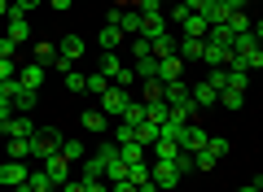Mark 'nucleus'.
I'll return each mask as SVG.
<instances>
[{"mask_svg":"<svg viewBox=\"0 0 263 192\" xmlns=\"http://www.w3.org/2000/svg\"><path fill=\"white\" fill-rule=\"evenodd\" d=\"M84 188L88 192H110V183H105V179H84Z\"/></svg>","mask_w":263,"mask_h":192,"instance_id":"obj_44","label":"nucleus"},{"mask_svg":"<svg viewBox=\"0 0 263 192\" xmlns=\"http://www.w3.org/2000/svg\"><path fill=\"white\" fill-rule=\"evenodd\" d=\"M9 157H13V162H31V148H27V140H9Z\"/></svg>","mask_w":263,"mask_h":192,"instance_id":"obj_38","label":"nucleus"},{"mask_svg":"<svg viewBox=\"0 0 263 192\" xmlns=\"http://www.w3.org/2000/svg\"><path fill=\"white\" fill-rule=\"evenodd\" d=\"M224 5H228V9H233V13H241L246 5H250V0H224Z\"/></svg>","mask_w":263,"mask_h":192,"instance_id":"obj_51","label":"nucleus"},{"mask_svg":"<svg viewBox=\"0 0 263 192\" xmlns=\"http://www.w3.org/2000/svg\"><path fill=\"white\" fill-rule=\"evenodd\" d=\"M176 27L184 31L189 39H202V35H206V18H202V13H184V18H180Z\"/></svg>","mask_w":263,"mask_h":192,"instance_id":"obj_16","label":"nucleus"},{"mask_svg":"<svg viewBox=\"0 0 263 192\" xmlns=\"http://www.w3.org/2000/svg\"><path fill=\"white\" fill-rule=\"evenodd\" d=\"M206 136H211L206 127L189 122V127H184V136H180V148H184V153H197V148H206Z\"/></svg>","mask_w":263,"mask_h":192,"instance_id":"obj_11","label":"nucleus"},{"mask_svg":"<svg viewBox=\"0 0 263 192\" xmlns=\"http://www.w3.org/2000/svg\"><path fill=\"white\" fill-rule=\"evenodd\" d=\"M57 144H62V131H57V127L35 131V136L27 140V148H31V162H44V157H53V153H57Z\"/></svg>","mask_w":263,"mask_h":192,"instance_id":"obj_1","label":"nucleus"},{"mask_svg":"<svg viewBox=\"0 0 263 192\" xmlns=\"http://www.w3.org/2000/svg\"><path fill=\"white\" fill-rule=\"evenodd\" d=\"M162 31H171V22L162 18V13H145V27H141V35H145V39H154V35H162Z\"/></svg>","mask_w":263,"mask_h":192,"instance_id":"obj_24","label":"nucleus"},{"mask_svg":"<svg viewBox=\"0 0 263 192\" xmlns=\"http://www.w3.org/2000/svg\"><path fill=\"white\" fill-rule=\"evenodd\" d=\"M228 13H233V9H228L224 0H206V5H202V18H206V27H224Z\"/></svg>","mask_w":263,"mask_h":192,"instance_id":"obj_14","label":"nucleus"},{"mask_svg":"<svg viewBox=\"0 0 263 192\" xmlns=\"http://www.w3.org/2000/svg\"><path fill=\"white\" fill-rule=\"evenodd\" d=\"M101 175H105L101 153H92V157H84V162H79V179H101Z\"/></svg>","mask_w":263,"mask_h":192,"instance_id":"obj_23","label":"nucleus"},{"mask_svg":"<svg viewBox=\"0 0 263 192\" xmlns=\"http://www.w3.org/2000/svg\"><path fill=\"white\" fill-rule=\"evenodd\" d=\"M180 5H184L189 13H202V5H206V0H180Z\"/></svg>","mask_w":263,"mask_h":192,"instance_id":"obj_49","label":"nucleus"},{"mask_svg":"<svg viewBox=\"0 0 263 192\" xmlns=\"http://www.w3.org/2000/svg\"><path fill=\"white\" fill-rule=\"evenodd\" d=\"M202 48H206V44H202V39H180V44H176V57H180V61H202Z\"/></svg>","mask_w":263,"mask_h":192,"instance_id":"obj_19","label":"nucleus"},{"mask_svg":"<svg viewBox=\"0 0 263 192\" xmlns=\"http://www.w3.org/2000/svg\"><path fill=\"white\" fill-rule=\"evenodd\" d=\"M237 192H263V179H259V175H254V183H241V188H237Z\"/></svg>","mask_w":263,"mask_h":192,"instance_id":"obj_48","label":"nucleus"},{"mask_svg":"<svg viewBox=\"0 0 263 192\" xmlns=\"http://www.w3.org/2000/svg\"><path fill=\"white\" fill-rule=\"evenodd\" d=\"M149 153H154V162H176V157H180V144H176V140H154Z\"/></svg>","mask_w":263,"mask_h":192,"instance_id":"obj_21","label":"nucleus"},{"mask_svg":"<svg viewBox=\"0 0 263 192\" xmlns=\"http://www.w3.org/2000/svg\"><path fill=\"white\" fill-rule=\"evenodd\" d=\"M149 183H154L158 192H176L180 166H176V162H154V166H149Z\"/></svg>","mask_w":263,"mask_h":192,"instance_id":"obj_2","label":"nucleus"},{"mask_svg":"<svg viewBox=\"0 0 263 192\" xmlns=\"http://www.w3.org/2000/svg\"><path fill=\"white\" fill-rule=\"evenodd\" d=\"M48 5H53L57 13H66V9H70V5H75V0H48Z\"/></svg>","mask_w":263,"mask_h":192,"instance_id":"obj_50","label":"nucleus"},{"mask_svg":"<svg viewBox=\"0 0 263 192\" xmlns=\"http://www.w3.org/2000/svg\"><path fill=\"white\" fill-rule=\"evenodd\" d=\"M13 53H18V44L5 35V39H0V57H5V61H13Z\"/></svg>","mask_w":263,"mask_h":192,"instance_id":"obj_43","label":"nucleus"},{"mask_svg":"<svg viewBox=\"0 0 263 192\" xmlns=\"http://www.w3.org/2000/svg\"><path fill=\"white\" fill-rule=\"evenodd\" d=\"M119 162H123V166L149 162V148H145V144H136V140H127V144H119Z\"/></svg>","mask_w":263,"mask_h":192,"instance_id":"obj_15","label":"nucleus"},{"mask_svg":"<svg viewBox=\"0 0 263 192\" xmlns=\"http://www.w3.org/2000/svg\"><path fill=\"white\" fill-rule=\"evenodd\" d=\"M5 127H9V118H0V136H5Z\"/></svg>","mask_w":263,"mask_h":192,"instance_id":"obj_54","label":"nucleus"},{"mask_svg":"<svg viewBox=\"0 0 263 192\" xmlns=\"http://www.w3.org/2000/svg\"><path fill=\"white\" fill-rule=\"evenodd\" d=\"M110 27H119L123 35H141L145 13H141V9H110Z\"/></svg>","mask_w":263,"mask_h":192,"instance_id":"obj_4","label":"nucleus"},{"mask_svg":"<svg viewBox=\"0 0 263 192\" xmlns=\"http://www.w3.org/2000/svg\"><path fill=\"white\" fill-rule=\"evenodd\" d=\"M127 179L141 188V183H149V162H136V166H127Z\"/></svg>","mask_w":263,"mask_h":192,"instance_id":"obj_36","label":"nucleus"},{"mask_svg":"<svg viewBox=\"0 0 263 192\" xmlns=\"http://www.w3.org/2000/svg\"><path fill=\"white\" fill-rule=\"evenodd\" d=\"M224 27L233 31V35H241V31H250V13H246V9H241V13H228V22H224Z\"/></svg>","mask_w":263,"mask_h":192,"instance_id":"obj_34","label":"nucleus"},{"mask_svg":"<svg viewBox=\"0 0 263 192\" xmlns=\"http://www.w3.org/2000/svg\"><path fill=\"white\" fill-rule=\"evenodd\" d=\"M13 74H18V83H22L27 92H40V88H44V66H40V61H27L22 70H13Z\"/></svg>","mask_w":263,"mask_h":192,"instance_id":"obj_9","label":"nucleus"},{"mask_svg":"<svg viewBox=\"0 0 263 192\" xmlns=\"http://www.w3.org/2000/svg\"><path fill=\"white\" fill-rule=\"evenodd\" d=\"M5 18H9V39H13V44H22V39L31 35V22H27V13H22L18 5L9 0V13H5Z\"/></svg>","mask_w":263,"mask_h":192,"instance_id":"obj_6","label":"nucleus"},{"mask_svg":"<svg viewBox=\"0 0 263 192\" xmlns=\"http://www.w3.org/2000/svg\"><path fill=\"white\" fill-rule=\"evenodd\" d=\"M219 105H224V110H241V105H246V92L224 88V92H219Z\"/></svg>","mask_w":263,"mask_h":192,"instance_id":"obj_33","label":"nucleus"},{"mask_svg":"<svg viewBox=\"0 0 263 192\" xmlns=\"http://www.w3.org/2000/svg\"><path fill=\"white\" fill-rule=\"evenodd\" d=\"M171 79H184V61L180 57H162L158 61V83H171Z\"/></svg>","mask_w":263,"mask_h":192,"instance_id":"obj_18","label":"nucleus"},{"mask_svg":"<svg viewBox=\"0 0 263 192\" xmlns=\"http://www.w3.org/2000/svg\"><path fill=\"white\" fill-rule=\"evenodd\" d=\"M132 57H136V61H141V57H149V39H145V35L132 39Z\"/></svg>","mask_w":263,"mask_h":192,"instance_id":"obj_40","label":"nucleus"},{"mask_svg":"<svg viewBox=\"0 0 263 192\" xmlns=\"http://www.w3.org/2000/svg\"><path fill=\"white\" fill-rule=\"evenodd\" d=\"M79 127L84 131H110V118L101 110H88V114H79Z\"/></svg>","mask_w":263,"mask_h":192,"instance_id":"obj_25","label":"nucleus"},{"mask_svg":"<svg viewBox=\"0 0 263 192\" xmlns=\"http://www.w3.org/2000/svg\"><path fill=\"white\" fill-rule=\"evenodd\" d=\"M167 110H171L167 101H145V122H158L162 127V122H167Z\"/></svg>","mask_w":263,"mask_h":192,"instance_id":"obj_28","label":"nucleus"},{"mask_svg":"<svg viewBox=\"0 0 263 192\" xmlns=\"http://www.w3.org/2000/svg\"><path fill=\"white\" fill-rule=\"evenodd\" d=\"M162 101H167V105H189V88H184V79L162 83Z\"/></svg>","mask_w":263,"mask_h":192,"instance_id":"obj_17","label":"nucleus"},{"mask_svg":"<svg viewBox=\"0 0 263 192\" xmlns=\"http://www.w3.org/2000/svg\"><path fill=\"white\" fill-rule=\"evenodd\" d=\"M57 153H62V157H66V162H70V166H75V162H84V157H88L79 140H66V136H62V144H57Z\"/></svg>","mask_w":263,"mask_h":192,"instance_id":"obj_27","label":"nucleus"},{"mask_svg":"<svg viewBox=\"0 0 263 192\" xmlns=\"http://www.w3.org/2000/svg\"><path fill=\"white\" fill-rule=\"evenodd\" d=\"M13 5H18L22 13H31V9H40V5H44V0H13Z\"/></svg>","mask_w":263,"mask_h":192,"instance_id":"obj_46","label":"nucleus"},{"mask_svg":"<svg viewBox=\"0 0 263 192\" xmlns=\"http://www.w3.org/2000/svg\"><path fill=\"white\" fill-rule=\"evenodd\" d=\"M5 79H13V61H5V57H0V83Z\"/></svg>","mask_w":263,"mask_h":192,"instance_id":"obj_47","label":"nucleus"},{"mask_svg":"<svg viewBox=\"0 0 263 192\" xmlns=\"http://www.w3.org/2000/svg\"><path fill=\"white\" fill-rule=\"evenodd\" d=\"M66 88H70V92H84V70H66Z\"/></svg>","mask_w":263,"mask_h":192,"instance_id":"obj_41","label":"nucleus"},{"mask_svg":"<svg viewBox=\"0 0 263 192\" xmlns=\"http://www.w3.org/2000/svg\"><path fill=\"white\" fill-rule=\"evenodd\" d=\"M35 131H40V127L27 118V114H13V118H9V127H5V136H9V140H31Z\"/></svg>","mask_w":263,"mask_h":192,"instance_id":"obj_12","label":"nucleus"},{"mask_svg":"<svg viewBox=\"0 0 263 192\" xmlns=\"http://www.w3.org/2000/svg\"><path fill=\"white\" fill-rule=\"evenodd\" d=\"M57 192H88V188H84V179H79V175H70V179H66Z\"/></svg>","mask_w":263,"mask_h":192,"instance_id":"obj_42","label":"nucleus"},{"mask_svg":"<svg viewBox=\"0 0 263 192\" xmlns=\"http://www.w3.org/2000/svg\"><path fill=\"white\" fill-rule=\"evenodd\" d=\"M127 101H132V92H127V88H114V83H110V88L101 92V105H97V110H101L105 118L114 122V118L123 114V105H127Z\"/></svg>","mask_w":263,"mask_h":192,"instance_id":"obj_3","label":"nucleus"},{"mask_svg":"<svg viewBox=\"0 0 263 192\" xmlns=\"http://www.w3.org/2000/svg\"><path fill=\"white\" fill-rule=\"evenodd\" d=\"M84 35H62V44H57V53H62L66 57V61H70V66H75V61H84Z\"/></svg>","mask_w":263,"mask_h":192,"instance_id":"obj_13","label":"nucleus"},{"mask_svg":"<svg viewBox=\"0 0 263 192\" xmlns=\"http://www.w3.org/2000/svg\"><path fill=\"white\" fill-rule=\"evenodd\" d=\"M40 170H44V175H48V179H53V183H57V188H62V183H66V179H70V162H66V157H62V153H53V157H44V162H40Z\"/></svg>","mask_w":263,"mask_h":192,"instance_id":"obj_5","label":"nucleus"},{"mask_svg":"<svg viewBox=\"0 0 263 192\" xmlns=\"http://www.w3.org/2000/svg\"><path fill=\"white\" fill-rule=\"evenodd\" d=\"M189 101H193V110H206V105H219V92L202 79V83H193V88H189Z\"/></svg>","mask_w":263,"mask_h":192,"instance_id":"obj_10","label":"nucleus"},{"mask_svg":"<svg viewBox=\"0 0 263 192\" xmlns=\"http://www.w3.org/2000/svg\"><path fill=\"white\" fill-rule=\"evenodd\" d=\"M176 44H180L176 31H162V35L149 39V57H154V61H162V57H176Z\"/></svg>","mask_w":263,"mask_h":192,"instance_id":"obj_8","label":"nucleus"},{"mask_svg":"<svg viewBox=\"0 0 263 192\" xmlns=\"http://www.w3.org/2000/svg\"><path fill=\"white\" fill-rule=\"evenodd\" d=\"M27 188H31V192H57V183L35 166V170H27Z\"/></svg>","mask_w":263,"mask_h":192,"instance_id":"obj_26","label":"nucleus"},{"mask_svg":"<svg viewBox=\"0 0 263 192\" xmlns=\"http://www.w3.org/2000/svg\"><path fill=\"white\" fill-rule=\"evenodd\" d=\"M206 153H215V157H228V140H224V136H206Z\"/></svg>","mask_w":263,"mask_h":192,"instance_id":"obj_39","label":"nucleus"},{"mask_svg":"<svg viewBox=\"0 0 263 192\" xmlns=\"http://www.w3.org/2000/svg\"><path fill=\"white\" fill-rule=\"evenodd\" d=\"M119 122H127V127H136V122H145V101H141V96H132V101L123 105Z\"/></svg>","mask_w":263,"mask_h":192,"instance_id":"obj_20","label":"nucleus"},{"mask_svg":"<svg viewBox=\"0 0 263 192\" xmlns=\"http://www.w3.org/2000/svg\"><path fill=\"white\" fill-rule=\"evenodd\" d=\"M35 61L40 66H53L57 61V44H44V39H40V44H35Z\"/></svg>","mask_w":263,"mask_h":192,"instance_id":"obj_35","label":"nucleus"},{"mask_svg":"<svg viewBox=\"0 0 263 192\" xmlns=\"http://www.w3.org/2000/svg\"><path fill=\"white\" fill-rule=\"evenodd\" d=\"M158 122H136V144H145V148H149L154 144V140H158Z\"/></svg>","mask_w":263,"mask_h":192,"instance_id":"obj_30","label":"nucleus"},{"mask_svg":"<svg viewBox=\"0 0 263 192\" xmlns=\"http://www.w3.org/2000/svg\"><path fill=\"white\" fill-rule=\"evenodd\" d=\"M189 157H193V170H215L219 166V157L206 153V148H197V153H189Z\"/></svg>","mask_w":263,"mask_h":192,"instance_id":"obj_31","label":"nucleus"},{"mask_svg":"<svg viewBox=\"0 0 263 192\" xmlns=\"http://www.w3.org/2000/svg\"><path fill=\"white\" fill-rule=\"evenodd\" d=\"M13 192H31V188H27V183H18V188H13Z\"/></svg>","mask_w":263,"mask_h":192,"instance_id":"obj_55","label":"nucleus"},{"mask_svg":"<svg viewBox=\"0 0 263 192\" xmlns=\"http://www.w3.org/2000/svg\"><path fill=\"white\" fill-rule=\"evenodd\" d=\"M132 70H136V83H145V79H158V61H154V57H141V61L132 66Z\"/></svg>","mask_w":263,"mask_h":192,"instance_id":"obj_29","label":"nucleus"},{"mask_svg":"<svg viewBox=\"0 0 263 192\" xmlns=\"http://www.w3.org/2000/svg\"><path fill=\"white\" fill-rule=\"evenodd\" d=\"M27 170H31V166L27 162H13V157H9V162H5V166H0V183H5V188H18V183H27Z\"/></svg>","mask_w":263,"mask_h":192,"instance_id":"obj_7","label":"nucleus"},{"mask_svg":"<svg viewBox=\"0 0 263 192\" xmlns=\"http://www.w3.org/2000/svg\"><path fill=\"white\" fill-rule=\"evenodd\" d=\"M5 13H9V0H0V18H5Z\"/></svg>","mask_w":263,"mask_h":192,"instance_id":"obj_53","label":"nucleus"},{"mask_svg":"<svg viewBox=\"0 0 263 192\" xmlns=\"http://www.w3.org/2000/svg\"><path fill=\"white\" fill-rule=\"evenodd\" d=\"M105 88H110V79H105L101 70H97V74H84V92H92V96H101Z\"/></svg>","mask_w":263,"mask_h":192,"instance_id":"obj_32","label":"nucleus"},{"mask_svg":"<svg viewBox=\"0 0 263 192\" xmlns=\"http://www.w3.org/2000/svg\"><path fill=\"white\" fill-rule=\"evenodd\" d=\"M110 192H136V183H132V179H119V183H110Z\"/></svg>","mask_w":263,"mask_h":192,"instance_id":"obj_45","label":"nucleus"},{"mask_svg":"<svg viewBox=\"0 0 263 192\" xmlns=\"http://www.w3.org/2000/svg\"><path fill=\"white\" fill-rule=\"evenodd\" d=\"M136 192H158V188H154V183H141V188H136Z\"/></svg>","mask_w":263,"mask_h":192,"instance_id":"obj_52","label":"nucleus"},{"mask_svg":"<svg viewBox=\"0 0 263 192\" xmlns=\"http://www.w3.org/2000/svg\"><path fill=\"white\" fill-rule=\"evenodd\" d=\"M141 101H162V83L158 79H145L141 83Z\"/></svg>","mask_w":263,"mask_h":192,"instance_id":"obj_37","label":"nucleus"},{"mask_svg":"<svg viewBox=\"0 0 263 192\" xmlns=\"http://www.w3.org/2000/svg\"><path fill=\"white\" fill-rule=\"evenodd\" d=\"M97 44H101L105 53H119V44H123V31L105 22V27H101V35H97Z\"/></svg>","mask_w":263,"mask_h":192,"instance_id":"obj_22","label":"nucleus"}]
</instances>
